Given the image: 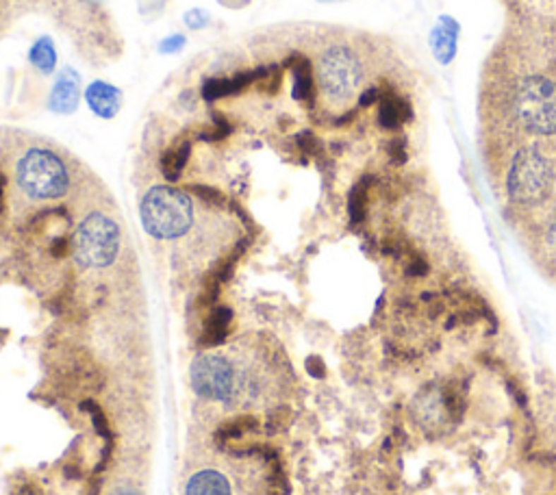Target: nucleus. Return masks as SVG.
<instances>
[{"instance_id": "1", "label": "nucleus", "mask_w": 556, "mask_h": 495, "mask_svg": "<svg viewBox=\"0 0 556 495\" xmlns=\"http://www.w3.org/2000/svg\"><path fill=\"white\" fill-rule=\"evenodd\" d=\"M194 207L187 193L174 187H153L141 202V224L155 239H177L191 228Z\"/></svg>"}, {"instance_id": "2", "label": "nucleus", "mask_w": 556, "mask_h": 495, "mask_svg": "<svg viewBox=\"0 0 556 495\" xmlns=\"http://www.w3.org/2000/svg\"><path fill=\"white\" fill-rule=\"evenodd\" d=\"M191 385L198 395L235 404L242 395H252L246 367L230 361L228 354H204L191 365Z\"/></svg>"}, {"instance_id": "3", "label": "nucleus", "mask_w": 556, "mask_h": 495, "mask_svg": "<svg viewBox=\"0 0 556 495\" xmlns=\"http://www.w3.org/2000/svg\"><path fill=\"white\" fill-rule=\"evenodd\" d=\"M517 122L533 135L556 133V83L548 76H526L513 98Z\"/></svg>"}, {"instance_id": "4", "label": "nucleus", "mask_w": 556, "mask_h": 495, "mask_svg": "<svg viewBox=\"0 0 556 495\" xmlns=\"http://www.w3.org/2000/svg\"><path fill=\"white\" fill-rule=\"evenodd\" d=\"M554 179L556 172L552 161L535 148H526L519 150L511 163L507 191L517 205H537L550 196Z\"/></svg>"}, {"instance_id": "5", "label": "nucleus", "mask_w": 556, "mask_h": 495, "mask_svg": "<svg viewBox=\"0 0 556 495\" xmlns=\"http://www.w3.org/2000/svg\"><path fill=\"white\" fill-rule=\"evenodd\" d=\"M18 185L35 200L61 198L70 187V174L64 161L50 150L33 148L18 163Z\"/></svg>"}, {"instance_id": "6", "label": "nucleus", "mask_w": 556, "mask_h": 495, "mask_svg": "<svg viewBox=\"0 0 556 495\" xmlns=\"http://www.w3.org/2000/svg\"><path fill=\"white\" fill-rule=\"evenodd\" d=\"M120 250V228L111 217L92 213L74 237V256L83 268H107Z\"/></svg>"}, {"instance_id": "7", "label": "nucleus", "mask_w": 556, "mask_h": 495, "mask_svg": "<svg viewBox=\"0 0 556 495\" xmlns=\"http://www.w3.org/2000/svg\"><path fill=\"white\" fill-rule=\"evenodd\" d=\"M363 78L361 64L350 48H329L319 59V85L333 100H343L357 92Z\"/></svg>"}, {"instance_id": "8", "label": "nucleus", "mask_w": 556, "mask_h": 495, "mask_svg": "<svg viewBox=\"0 0 556 495\" xmlns=\"http://www.w3.org/2000/svg\"><path fill=\"white\" fill-rule=\"evenodd\" d=\"M459 31L461 26L454 18L450 16H442L437 20V24L432 26L428 44L430 50L434 54V59L442 66H450L456 56V44H459Z\"/></svg>"}, {"instance_id": "9", "label": "nucleus", "mask_w": 556, "mask_h": 495, "mask_svg": "<svg viewBox=\"0 0 556 495\" xmlns=\"http://www.w3.org/2000/svg\"><path fill=\"white\" fill-rule=\"evenodd\" d=\"M78 98H81V76L72 68H66L52 87L48 109L61 115L74 113L78 107Z\"/></svg>"}, {"instance_id": "10", "label": "nucleus", "mask_w": 556, "mask_h": 495, "mask_svg": "<svg viewBox=\"0 0 556 495\" xmlns=\"http://www.w3.org/2000/svg\"><path fill=\"white\" fill-rule=\"evenodd\" d=\"M87 105L90 109L100 115L105 120H111L113 115H118L120 107H122V92L118 87H113L105 80H96L87 87Z\"/></svg>"}, {"instance_id": "11", "label": "nucleus", "mask_w": 556, "mask_h": 495, "mask_svg": "<svg viewBox=\"0 0 556 495\" xmlns=\"http://www.w3.org/2000/svg\"><path fill=\"white\" fill-rule=\"evenodd\" d=\"M380 107H378V124L385 131L400 129L402 122H411L413 109L406 100L394 96V94H380Z\"/></svg>"}, {"instance_id": "12", "label": "nucleus", "mask_w": 556, "mask_h": 495, "mask_svg": "<svg viewBox=\"0 0 556 495\" xmlns=\"http://www.w3.org/2000/svg\"><path fill=\"white\" fill-rule=\"evenodd\" d=\"M294 72V100H311L313 98V68L304 54H291L283 61V70Z\"/></svg>"}, {"instance_id": "13", "label": "nucleus", "mask_w": 556, "mask_h": 495, "mask_svg": "<svg viewBox=\"0 0 556 495\" xmlns=\"http://www.w3.org/2000/svg\"><path fill=\"white\" fill-rule=\"evenodd\" d=\"M232 322V311L228 306H215L209 317L204 319L202 326V335H200V345L202 347H213L224 343V339L228 337V328Z\"/></svg>"}, {"instance_id": "14", "label": "nucleus", "mask_w": 556, "mask_h": 495, "mask_svg": "<svg viewBox=\"0 0 556 495\" xmlns=\"http://www.w3.org/2000/svg\"><path fill=\"white\" fill-rule=\"evenodd\" d=\"M191 157V141L189 139H181L172 145L170 150L163 153L161 157V172H163V177L167 181H179L181 177V172L185 169L187 161Z\"/></svg>"}, {"instance_id": "15", "label": "nucleus", "mask_w": 556, "mask_h": 495, "mask_svg": "<svg viewBox=\"0 0 556 495\" xmlns=\"http://www.w3.org/2000/svg\"><path fill=\"white\" fill-rule=\"evenodd\" d=\"M187 495H230V484L222 474L207 470L189 480Z\"/></svg>"}, {"instance_id": "16", "label": "nucleus", "mask_w": 556, "mask_h": 495, "mask_svg": "<svg viewBox=\"0 0 556 495\" xmlns=\"http://www.w3.org/2000/svg\"><path fill=\"white\" fill-rule=\"evenodd\" d=\"M28 61H31L40 72L50 74L57 66V52H54V44L50 37H42L33 44L31 52H28Z\"/></svg>"}, {"instance_id": "17", "label": "nucleus", "mask_w": 556, "mask_h": 495, "mask_svg": "<svg viewBox=\"0 0 556 495\" xmlns=\"http://www.w3.org/2000/svg\"><path fill=\"white\" fill-rule=\"evenodd\" d=\"M254 426H256V419L252 415H239L235 419L226 422L224 426H220V430L215 432V441L226 443V441H232V439H239L244 432L252 430Z\"/></svg>"}, {"instance_id": "18", "label": "nucleus", "mask_w": 556, "mask_h": 495, "mask_svg": "<svg viewBox=\"0 0 556 495\" xmlns=\"http://www.w3.org/2000/svg\"><path fill=\"white\" fill-rule=\"evenodd\" d=\"M348 209H350V217H353V222L363 220V213H365V187L363 185H357L353 189V193H350Z\"/></svg>"}, {"instance_id": "19", "label": "nucleus", "mask_w": 556, "mask_h": 495, "mask_svg": "<svg viewBox=\"0 0 556 495\" xmlns=\"http://www.w3.org/2000/svg\"><path fill=\"white\" fill-rule=\"evenodd\" d=\"M191 191L202 200V202H207V205H213V207H218V205H224L226 202V196L220 191V189H215V187H207V185H194L191 187Z\"/></svg>"}, {"instance_id": "20", "label": "nucleus", "mask_w": 556, "mask_h": 495, "mask_svg": "<svg viewBox=\"0 0 556 495\" xmlns=\"http://www.w3.org/2000/svg\"><path fill=\"white\" fill-rule=\"evenodd\" d=\"M87 406H90V411L92 413V419H94V428H96V432L100 434V436H111V428H109V422H107V417H105V413L100 411V406L98 404H94V402H85Z\"/></svg>"}, {"instance_id": "21", "label": "nucleus", "mask_w": 556, "mask_h": 495, "mask_svg": "<svg viewBox=\"0 0 556 495\" xmlns=\"http://www.w3.org/2000/svg\"><path fill=\"white\" fill-rule=\"evenodd\" d=\"M213 118H215V129H213L211 133H204L202 139H224V137H228L230 131H232V126L226 122L224 115H222V113H215Z\"/></svg>"}, {"instance_id": "22", "label": "nucleus", "mask_w": 556, "mask_h": 495, "mask_svg": "<svg viewBox=\"0 0 556 495\" xmlns=\"http://www.w3.org/2000/svg\"><path fill=\"white\" fill-rule=\"evenodd\" d=\"M183 46H185V35L177 33V35H170V37H165V40L159 44V50H161V52H167V54H172V52H179V50H183Z\"/></svg>"}, {"instance_id": "23", "label": "nucleus", "mask_w": 556, "mask_h": 495, "mask_svg": "<svg viewBox=\"0 0 556 495\" xmlns=\"http://www.w3.org/2000/svg\"><path fill=\"white\" fill-rule=\"evenodd\" d=\"M298 145H300V148H302L307 155H315V153L319 150V141H317V137H315L313 133H309V131H304V133L298 135Z\"/></svg>"}, {"instance_id": "24", "label": "nucleus", "mask_w": 556, "mask_h": 495, "mask_svg": "<svg viewBox=\"0 0 556 495\" xmlns=\"http://www.w3.org/2000/svg\"><path fill=\"white\" fill-rule=\"evenodd\" d=\"M185 22L189 28H202L209 24V13L207 11H200V9H194L185 16Z\"/></svg>"}, {"instance_id": "25", "label": "nucleus", "mask_w": 556, "mask_h": 495, "mask_svg": "<svg viewBox=\"0 0 556 495\" xmlns=\"http://www.w3.org/2000/svg\"><path fill=\"white\" fill-rule=\"evenodd\" d=\"M378 100H380V90H378V87H367V90L361 94V98H359V105L361 107H369V105H374Z\"/></svg>"}, {"instance_id": "26", "label": "nucleus", "mask_w": 556, "mask_h": 495, "mask_svg": "<svg viewBox=\"0 0 556 495\" xmlns=\"http://www.w3.org/2000/svg\"><path fill=\"white\" fill-rule=\"evenodd\" d=\"M68 246H70L68 239H54L52 246H50V254H52L54 258H61V256L68 254Z\"/></svg>"}, {"instance_id": "27", "label": "nucleus", "mask_w": 556, "mask_h": 495, "mask_svg": "<svg viewBox=\"0 0 556 495\" xmlns=\"http://www.w3.org/2000/svg\"><path fill=\"white\" fill-rule=\"evenodd\" d=\"M307 369H309L313 376H317V378H319V376H324V363H321L317 357H313V359L307 361Z\"/></svg>"}, {"instance_id": "28", "label": "nucleus", "mask_w": 556, "mask_h": 495, "mask_svg": "<svg viewBox=\"0 0 556 495\" xmlns=\"http://www.w3.org/2000/svg\"><path fill=\"white\" fill-rule=\"evenodd\" d=\"M548 237L556 246V211L552 213V220H550V226H548Z\"/></svg>"}, {"instance_id": "29", "label": "nucleus", "mask_w": 556, "mask_h": 495, "mask_svg": "<svg viewBox=\"0 0 556 495\" xmlns=\"http://www.w3.org/2000/svg\"><path fill=\"white\" fill-rule=\"evenodd\" d=\"M111 495H139L137 491H133L131 487H126V484H120L118 489L115 491H111Z\"/></svg>"}, {"instance_id": "30", "label": "nucleus", "mask_w": 556, "mask_h": 495, "mask_svg": "<svg viewBox=\"0 0 556 495\" xmlns=\"http://www.w3.org/2000/svg\"><path fill=\"white\" fill-rule=\"evenodd\" d=\"M324 3H329V0H324Z\"/></svg>"}]
</instances>
